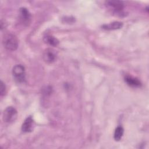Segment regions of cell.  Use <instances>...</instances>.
Here are the masks:
<instances>
[{
	"label": "cell",
	"instance_id": "1",
	"mask_svg": "<svg viewBox=\"0 0 149 149\" xmlns=\"http://www.w3.org/2000/svg\"><path fill=\"white\" fill-rule=\"evenodd\" d=\"M2 44L6 49L15 51L18 47V40L15 34L6 33L2 38Z\"/></svg>",
	"mask_w": 149,
	"mask_h": 149
},
{
	"label": "cell",
	"instance_id": "2",
	"mask_svg": "<svg viewBox=\"0 0 149 149\" xmlns=\"http://www.w3.org/2000/svg\"><path fill=\"white\" fill-rule=\"evenodd\" d=\"M12 74L15 80L18 83H23L26 80L25 68L22 65H16L12 69Z\"/></svg>",
	"mask_w": 149,
	"mask_h": 149
},
{
	"label": "cell",
	"instance_id": "3",
	"mask_svg": "<svg viewBox=\"0 0 149 149\" xmlns=\"http://www.w3.org/2000/svg\"><path fill=\"white\" fill-rule=\"evenodd\" d=\"M17 112L12 107H7L3 113V120L5 122L11 123L14 122L17 118Z\"/></svg>",
	"mask_w": 149,
	"mask_h": 149
},
{
	"label": "cell",
	"instance_id": "4",
	"mask_svg": "<svg viewBox=\"0 0 149 149\" xmlns=\"http://www.w3.org/2000/svg\"><path fill=\"white\" fill-rule=\"evenodd\" d=\"M19 19L23 25L27 26L31 22V14L26 8H21L19 9Z\"/></svg>",
	"mask_w": 149,
	"mask_h": 149
},
{
	"label": "cell",
	"instance_id": "5",
	"mask_svg": "<svg viewBox=\"0 0 149 149\" xmlns=\"http://www.w3.org/2000/svg\"><path fill=\"white\" fill-rule=\"evenodd\" d=\"M105 5L118 13L122 12L124 8V3L120 1H107Z\"/></svg>",
	"mask_w": 149,
	"mask_h": 149
},
{
	"label": "cell",
	"instance_id": "6",
	"mask_svg": "<svg viewBox=\"0 0 149 149\" xmlns=\"http://www.w3.org/2000/svg\"><path fill=\"white\" fill-rule=\"evenodd\" d=\"M43 59L44 61L48 63H51L54 62L56 59V54L55 52L51 49H47L43 54Z\"/></svg>",
	"mask_w": 149,
	"mask_h": 149
},
{
	"label": "cell",
	"instance_id": "7",
	"mask_svg": "<svg viewBox=\"0 0 149 149\" xmlns=\"http://www.w3.org/2000/svg\"><path fill=\"white\" fill-rule=\"evenodd\" d=\"M33 120L31 116H29L26 119L22 126V130L23 132H30L33 129Z\"/></svg>",
	"mask_w": 149,
	"mask_h": 149
},
{
	"label": "cell",
	"instance_id": "8",
	"mask_svg": "<svg viewBox=\"0 0 149 149\" xmlns=\"http://www.w3.org/2000/svg\"><path fill=\"white\" fill-rule=\"evenodd\" d=\"M125 81L127 85L133 87H137L141 86V82L136 78L131 76H126L125 77Z\"/></svg>",
	"mask_w": 149,
	"mask_h": 149
},
{
	"label": "cell",
	"instance_id": "9",
	"mask_svg": "<svg viewBox=\"0 0 149 149\" xmlns=\"http://www.w3.org/2000/svg\"><path fill=\"white\" fill-rule=\"evenodd\" d=\"M123 26L122 23L119 22H114L109 24H104L102 27V29L107 30H116L120 29Z\"/></svg>",
	"mask_w": 149,
	"mask_h": 149
},
{
	"label": "cell",
	"instance_id": "10",
	"mask_svg": "<svg viewBox=\"0 0 149 149\" xmlns=\"http://www.w3.org/2000/svg\"><path fill=\"white\" fill-rule=\"evenodd\" d=\"M44 41L45 43L54 47H56L59 44L58 40L52 36L47 35L44 37Z\"/></svg>",
	"mask_w": 149,
	"mask_h": 149
},
{
	"label": "cell",
	"instance_id": "11",
	"mask_svg": "<svg viewBox=\"0 0 149 149\" xmlns=\"http://www.w3.org/2000/svg\"><path fill=\"white\" fill-rule=\"evenodd\" d=\"M123 132H124V130L122 126L117 127L115 130L114 135H113L115 140L116 141L120 140L123 135Z\"/></svg>",
	"mask_w": 149,
	"mask_h": 149
},
{
	"label": "cell",
	"instance_id": "12",
	"mask_svg": "<svg viewBox=\"0 0 149 149\" xmlns=\"http://www.w3.org/2000/svg\"><path fill=\"white\" fill-rule=\"evenodd\" d=\"M6 93V86L4 84V83L1 81V85H0V94L1 96H3L5 95Z\"/></svg>",
	"mask_w": 149,
	"mask_h": 149
}]
</instances>
